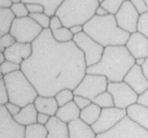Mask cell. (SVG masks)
<instances>
[{
  "label": "cell",
  "instance_id": "cell-1",
  "mask_svg": "<svg viewBox=\"0 0 148 138\" xmlns=\"http://www.w3.org/2000/svg\"><path fill=\"white\" fill-rule=\"evenodd\" d=\"M32 45V55L21 64V70L38 94L55 97L65 88L74 90L87 69L84 52L76 44L57 42L50 28H46Z\"/></svg>",
  "mask_w": 148,
  "mask_h": 138
},
{
  "label": "cell",
  "instance_id": "cell-2",
  "mask_svg": "<svg viewBox=\"0 0 148 138\" xmlns=\"http://www.w3.org/2000/svg\"><path fill=\"white\" fill-rule=\"evenodd\" d=\"M135 64V58L125 46L106 47L100 61L88 66L87 74H99L109 82H123L125 75Z\"/></svg>",
  "mask_w": 148,
  "mask_h": 138
},
{
  "label": "cell",
  "instance_id": "cell-3",
  "mask_svg": "<svg viewBox=\"0 0 148 138\" xmlns=\"http://www.w3.org/2000/svg\"><path fill=\"white\" fill-rule=\"evenodd\" d=\"M84 32L105 48L109 46H125L130 38L129 32L119 27L114 14L105 16L94 15L86 24Z\"/></svg>",
  "mask_w": 148,
  "mask_h": 138
},
{
  "label": "cell",
  "instance_id": "cell-4",
  "mask_svg": "<svg viewBox=\"0 0 148 138\" xmlns=\"http://www.w3.org/2000/svg\"><path fill=\"white\" fill-rule=\"evenodd\" d=\"M100 5L98 0H63L56 15L60 18L63 26L71 28L75 25H84L96 15Z\"/></svg>",
  "mask_w": 148,
  "mask_h": 138
},
{
  "label": "cell",
  "instance_id": "cell-5",
  "mask_svg": "<svg viewBox=\"0 0 148 138\" xmlns=\"http://www.w3.org/2000/svg\"><path fill=\"white\" fill-rule=\"evenodd\" d=\"M3 79L8 89L10 101L18 105L21 108L29 103H34L36 98L39 96L36 88L22 70L5 75Z\"/></svg>",
  "mask_w": 148,
  "mask_h": 138
},
{
  "label": "cell",
  "instance_id": "cell-6",
  "mask_svg": "<svg viewBox=\"0 0 148 138\" xmlns=\"http://www.w3.org/2000/svg\"><path fill=\"white\" fill-rule=\"evenodd\" d=\"M44 31V28L31 16L15 18L10 34L18 42L33 44Z\"/></svg>",
  "mask_w": 148,
  "mask_h": 138
},
{
  "label": "cell",
  "instance_id": "cell-7",
  "mask_svg": "<svg viewBox=\"0 0 148 138\" xmlns=\"http://www.w3.org/2000/svg\"><path fill=\"white\" fill-rule=\"evenodd\" d=\"M96 138H148V130L126 115L113 128L98 134Z\"/></svg>",
  "mask_w": 148,
  "mask_h": 138
},
{
  "label": "cell",
  "instance_id": "cell-8",
  "mask_svg": "<svg viewBox=\"0 0 148 138\" xmlns=\"http://www.w3.org/2000/svg\"><path fill=\"white\" fill-rule=\"evenodd\" d=\"M108 84H109V81L103 75L86 73L84 78L81 81V83L75 87L73 92L74 95L83 96L92 101L97 96L106 92L108 88Z\"/></svg>",
  "mask_w": 148,
  "mask_h": 138
},
{
  "label": "cell",
  "instance_id": "cell-9",
  "mask_svg": "<svg viewBox=\"0 0 148 138\" xmlns=\"http://www.w3.org/2000/svg\"><path fill=\"white\" fill-rule=\"evenodd\" d=\"M73 42L84 52L87 68L96 64L100 61L103 50H105V47L98 44L96 40H94L92 37L88 36L85 32L74 35Z\"/></svg>",
  "mask_w": 148,
  "mask_h": 138
},
{
  "label": "cell",
  "instance_id": "cell-10",
  "mask_svg": "<svg viewBox=\"0 0 148 138\" xmlns=\"http://www.w3.org/2000/svg\"><path fill=\"white\" fill-rule=\"evenodd\" d=\"M107 90L113 97L114 107L127 109L130 106L137 103L138 94L130 85L123 82H109Z\"/></svg>",
  "mask_w": 148,
  "mask_h": 138
},
{
  "label": "cell",
  "instance_id": "cell-11",
  "mask_svg": "<svg viewBox=\"0 0 148 138\" xmlns=\"http://www.w3.org/2000/svg\"><path fill=\"white\" fill-rule=\"evenodd\" d=\"M127 115L126 109H120L116 107H111V108H105L101 110L100 116L96 123L92 125L94 132L97 134H102L113 128L119 122L124 119Z\"/></svg>",
  "mask_w": 148,
  "mask_h": 138
},
{
  "label": "cell",
  "instance_id": "cell-12",
  "mask_svg": "<svg viewBox=\"0 0 148 138\" xmlns=\"http://www.w3.org/2000/svg\"><path fill=\"white\" fill-rule=\"evenodd\" d=\"M0 138H25V126L14 120L5 106H0Z\"/></svg>",
  "mask_w": 148,
  "mask_h": 138
},
{
  "label": "cell",
  "instance_id": "cell-13",
  "mask_svg": "<svg viewBox=\"0 0 148 138\" xmlns=\"http://www.w3.org/2000/svg\"><path fill=\"white\" fill-rule=\"evenodd\" d=\"M114 15L119 27L129 32L130 34L137 32V23L140 14L130 0L125 1Z\"/></svg>",
  "mask_w": 148,
  "mask_h": 138
},
{
  "label": "cell",
  "instance_id": "cell-14",
  "mask_svg": "<svg viewBox=\"0 0 148 138\" xmlns=\"http://www.w3.org/2000/svg\"><path fill=\"white\" fill-rule=\"evenodd\" d=\"M130 53L137 58H148V38L139 32L132 33L125 44Z\"/></svg>",
  "mask_w": 148,
  "mask_h": 138
},
{
  "label": "cell",
  "instance_id": "cell-15",
  "mask_svg": "<svg viewBox=\"0 0 148 138\" xmlns=\"http://www.w3.org/2000/svg\"><path fill=\"white\" fill-rule=\"evenodd\" d=\"M124 82L134 89L138 95H142L148 89V79L144 75L142 66L134 64L125 75Z\"/></svg>",
  "mask_w": 148,
  "mask_h": 138
},
{
  "label": "cell",
  "instance_id": "cell-16",
  "mask_svg": "<svg viewBox=\"0 0 148 138\" xmlns=\"http://www.w3.org/2000/svg\"><path fill=\"white\" fill-rule=\"evenodd\" d=\"M33 45L26 44V42H16L14 45L5 49V55L7 60L15 62L18 64H22L24 61L27 60L32 55Z\"/></svg>",
  "mask_w": 148,
  "mask_h": 138
},
{
  "label": "cell",
  "instance_id": "cell-17",
  "mask_svg": "<svg viewBox=\"0 0 148 138\" xmlns=\"http://www.w3.org/2000/svg\"><path fill=\"white\" fill-rule=\"evenodd\" d=\"M68 127L70 138H96L97 136L92 125L85 123L79 118L68 123Z\"/></svg>",
  "mask_w": 148,
  "mask_h": 138
},
{
  "label": "cell",
  "instance_id": "cell-18",
  "mask_svg": "<svg viewBox=\"0 0 148 138\" xmlns=\"http://www.w3.org/2000/svg\"><path fill=\"white\" fill-rule=\"evenodd\" d=\"M46 127L48 129L47 138H70L68 124L57 116H51L49 122L46 124Z\"/></svg>",
  "mask_w": 148,
  "mask_h": 138
},
{
  "label": "cell",
  "instance_id": "cell-19",
  "mask_svg": "<svg viewBox=\"0 0 148 138\" xmlns=\"http://www.w3.org/2000/svg\"><path fill=\"white\" fill-rule=\"evenodd\" d=\"M34 103L38 113H46L50 116H56L59 109V105L57 102L56 97H46L39 95Z\"/></svg>",
  "mask_w": 148,
  "mask_h": 138
},
{
  "label": "cell",
  "instance_id": "cell-20",
  "mask_svg": "<svg viewBox=\"0 0 148 138\" xmlns=\"http://www.w3.org/2000/svg\"><path fill=\"white\" fill-rule=\"evenodd\" d=\"M37 116H38V111L35 107V103H29L27 106L23 107L18 114L14 115L13 119L21 125L27 126L37 123Z\"/></svg>",
  "mask_w": 148,
  "mask_h": 138
},
{
  "label": "cell",
  "instance_id": "cell-21",
  "mask_svg": "<svg viewBox=\"0 0 148 138\" xmlns=\"http://www.w3.org/2000/svg\"><path fill=\"white\" fill-rule=\"evenodd\" d=\"M126 112L129 118L148 130V108L138 103H134L126 109Z\"/></svg>",
  "mask_w": 148,
  "mask_h": 138
},
{
  "label": "cell",
  "instance_id": "cell-22",
  "mask_svg": "<svg viewBox=\"0 0 148 138\" xmlns=\"http://www.w3.org/2000/svg\"><path fill=\"white\" fill-rule=\"evenodd\" d=\"M79 115H81V109L76 106L75 102L71 101L69 103L64 105V106L59 107L56 116L58 119H60L62 122H64V123L68 124V123L72 122L73 120L79 119Z\"/></svg>",
  "mask_w": 148,
  "mask_h": 138
},
{
  "label": "cell",
  "instance_id": "cell-23",
  "mask_svg": "<svg viewBox=\"0 0 148 138\" xmlns=\"http://www.w3.org/2000/svg\"><path fill=\"white\" fill-rule=\"evenodd\" d=\"M15 15L11 8H0V36L9 34Z\"/></svg>",
  "mask_w": 148,
  "mask_h": 138
},
{
  "label": "cell",
  "instance_id": "cell-24",
  "mask_svg": "<svg viewBox=\"0 0 148 138\" xmlns=\"http://www.w3.org/2000/svg\"><path fill=\"white\" fill-rule=\"evenodd\" d=\"M101 108L99 106H97L96 103H90L88 107H86L85 109L81 110V115H79V119L87 123L89 125H92L94 123H96L97 120L100 116V113H101Z\"/></svg>",
  "mask_w": 148,
  "mask_h": 138
},
{
  "label": "cell",
  "instance_id": "cell-25",
  "mask_svg": "<svg viewBox=\"0 0 148 138\" xmlns=\"http://www.w3.org/2000/svg\"><path fill=\"white\" fill-rule=\"evenodd\" d=\"M24 3H40L45 7V13L49 16L56 15V12L63 0H21Z\"/></svg>",
  "mask_w": 148,
  "mask_h": 138
},
{
  "label": "cell",
  "instance_id": "cell-26",
  "mask_svg": "<svg viewBox=\"0 0 148 138\" xmlns=\"http://www.w3.org/2000/svg\"><path fill=\"white\" fill-rule=\"evenodd\" d=\"M48 129L46 125L35 123L25 126V138H47Z\"/></svg>",
  "mask_w": 148,
  "mask_h": 138
},
{
  "label": "cell",
  "instance_id": "cell-27",
  "mask_svg": "<svg viewBox=\"0 0 148 138\" xmlns=\"http://www.w3.org/2000/svg\"><path fill=\"white\" fill-rule=\"evenodd\" d=\"M52 32V36L57 42H72L74 38V35L72 34V32L70 31V28L62 26L61 28L51 31Z\"/></svg>",
  "mask_w": 148,
  "mask_h": 138
},
{
  "label": "cell",
  "instance_id": "cell-28",
  "mask_svg": "<svg viewBox=\"0 0 148 138\" xmlns=\"http://www.w3.org/2000/svg\"><path fill=\"white\" fill-rule=\"evenodd\" d=\"M94 103H96L97 106H99L101 109H105V108H111V107H114V101H113V97L110 92L106 90L102 94H100L99 96H97L94 100H92Z\"/></svg>",
  "mask_w": 148,
  "mask_h": 138
},
{
  "label": "cell",
  "instance_id": "cell-29",
  "mask_svg": "<svg viewBox=\"0 0 148 138\" xmlns=\"http://www.w3.org/2000/svg\"><path fill=\"white\" fill-rule=\"evenodd\" d=\"M56 99H57V102L59 107H62L69 103V102L73 101L74 99V92L72 89H69V88H65V89H62L60 92L56 95Z\"/></svg>",
  "mask_w": 148,
  "mask_h": 138
},
{
  "label": "cell",
  "instance_id": "cell-30",
  "mask_svg": "<svg viewBox=\"0 0 148 138\" xmlns=\"http://www.w3.org/2000/svg\"><path fill=\"white\" fill-rule=\"evenodd\" d=\"M125 1L126 0H105L100 3V5L105 8L110 14H116Z\"/></svg>",
  "mask_w": 148,
  "mask_h": 138
},
{
  "label": "cell",
  "instance_id": "cell-31",
  "mask_svg": "<svg viewBox=\"0 0 148 138\" xmlns=\"http://www.w3.org/2000/svg\"><path fill=\"white\" fill-rule=\"evenodd\" d=\"M28 16H31L33 20H35L37 23L39 24V25H40L44 29L49 28L51 16L47 15L45 12H42V13H29V15H28Z\"/></svg>",
  "mask_w": 148,
  "mask_h": 138
},
{
  "label": "cell",
  "instance_id": "cell-32",
  "mask_svg": "<svg viewBox=\"0 0 148 138\" xmlns=\"http://www.w3.org/2000/svg\"><path fill=\"white\" fill-rule=\"evenodd\" d=\"M18 70H21V64H18V63L12 62V61L5 60L3 63L0 64V72H1L2 76L8 75L10 73H13Z\"/></svg>",
  "mask_w": 148,
  "mask_h": 138
},
{
  "label": "cell",
  "instance_id": "cell-33",
  "mask_svg": "<svg viewBox=\"0 0 148 138\" xmlns=\"http://www.w3.org/2000/svg\"><path fill=\"white\" fill-rule=\"evenodd\" d=\"M11 10L14 13L15 18H25V16H28L29 15V12H28L27 8H26V5L24 2H18V3H13L12 7H11Z\"/></svg>",
  "mask_w": 148,
  "mask_h": 138
},
{
  "label": "cell",
  "instance_id": "cell-34",
  "mask_svg": "<svg viewBox=\"0 0 148 138\" xmlns=\"http://www.w3.org/2000/svg\"><path fill=\"white\" fill-rule=\"evenodd\" d=\"M137 32L143 34L148 38V11L140 14L137 23Z\"/></svg>",
  "mask_w": 148,
  "mask_h": 138
},
{
  "label": "cell",
  "instance_id": "cell-35",
  "mask_svg": "<svg viewBox=\"0 0 148 138\" xmlns=\"http://www.w3.org/2000/svg\"><path fill=\"white\" fill-rule=\"evenodd\" d=\"M15 42H16L15 38L10 33L5 34L3 36H0V52H5V49H8Z\"/></svg>",
  "mask_w": 148,
  "mask_h": 138
},
{
  "label": "cell",
  "instance_id": "cell-36",
  "mask_svg": "<svg viewBox=\"0 0 148 138\" xmlns=\"http://www.w3.org/2000/svg\"><path fill=\"white\" fill-rule=\"evenodd\" d=\"M10 99L8 89H7V86H5L3 76L1 75V78H0V106H5V103H8Z\"/></svg>",
  "mask_w": 148,
  "mask_h": 138
},
{
  "label": "cell",
  "instance_id": "cell-37",
  "mask_svg": "<svg viewBox=\"0 0 148 138\" xmlns=\"http://www.w3.org/2000/svg\"><path fill=\"white\" fill-rule=\"evenodd\" d=\"M73 101L76 103V106L79 107L81 110L85 109L86 107H88L90 103H92V101L88 98H85L83 96H77V95H74V99Z\"/></svg>",
  "mask_w": 148,
  "mask_h": 138
},
{
  "label": "cell",
  "instance_id": "cell-38",
  "mask_svg": "<svg viewBox=\"0 0 148 138\" xmlns=\"http://www.w3.org/2000/svg\"><path fill=\"white\" fill-rule=\"evenodd\" d=\"M130 1L135 7V9L138 11L139 14H143L148 11V5L145 0H130Z\"/></svg>",
  "mask_w": 148,
  "mask_h": 138
},
{
  "label": "cell",
  "instance_id": "cell-39",
  "mask_svg": "<svg viewBox=\"0 0 148 138\" xmlns=\"http://www.w3.org/2000/svg\"><path fill=\"white\" fill-rule=\"evenodd\" d=\"M29 13H42L45 12V7L40 3H25Z\"/></svg>",
  "mask_w": 148,
  "mask_h": 138
},
{
  "label": "cell",
  "instance_id": "cell-40",
  "mask_svg": "<svg viewBox=\"0 0 148 138\" xmlns=\"http://www.w3.org/2000/svg\"><path fill=\"white\" fill-rule=\"evenodd\" d=\"M5 108H7V110L9 111V113L12 115V116H14L15 114H18V112L21 111V109H22L18 105H15V103H13V102H11V101H9L8 103H5Z\"/></svg>",
  "mask_w": 148,
  "mask_h": 138
},
{
  "label": "cell",
  "instance_id": "cell-41",
  "mask_svg": "<svg viewBox=\"0 0 148 138\" xmlns=\"http://www.w3.org/2000/svg\"><path fill=\"white\" fill-rule=\"evenodd\" d=\"M63 26V24L61 22L60 18H58L57 15H53L51 16L50 20V25H49V28L51 31H55V29H58V28H61Z\"/></svg>",
  "mask_w": 148,
  "mask_h": 138
},
{
  "label": "cell",
  "instance_id": "cell-42",
  "mask_svg": "<svg viewBox=\"0 0 148 138\" xmlns=\"http://www.w3.org/2000/svg\"><path fill=\"white\" fill-rule=\"evenodd\" d=\"M137 103L142 105V106L148 108V89L146 92H144L142 95H138V99H137Z\"/></svg>",
  "mask_w": 148,
  "mask_h": 138
},
{
  "label": "cell",
  "instance_id": "cell-43",
  "mask_svg": "<svg viewBox=\"0 0 148 138\" xmlns=\"http://www.w3.org/2000/svg\"><path fill=\"white\" fill-rule=\"evenodd\" d=\"M50 115L46 114V113H38V116H37V123L42 125H46L49 120H50Z\"/></svg>",
  "mask_w": 148,
  "mask_h": 138
},
{
  "label": "cell",
  "instance_id": "cell-44",
  "mask_svg": "<svg viewBox=\"0 0 148 138\" xmlns=\"http://www.w3.org/2000/svg\"><path fill=\"white\" fill-rule=\"evenodd\" d=\"M70 31L72 32L73 35H77L79 33L84 32V26L83 25H75V26H72V27L70 28Z\"/></svg>",
  "mask_w": 148,
  "mask_h": 138
},
{
  "label": "cell",
  "instance_id": "cell-45",
  "mask_svg": "<svg viewBox=\"0 0 148 138\" xmlns=\"http://www.w3.org/2000/svg\"><path fill=\"white\" fill-rule=\"evenodd\" d=\"M107 14H109V12H108L105 8H102L101 5H99V7L97 8V10H96V15H99V16H105V15H107Z\"/></svg>",
  "mask_w": 148,
  "mask_h": 138
},
{
  "label": "cell",
  "instance_id": "cell-46",
  "mask_svg": "<svg viewBox=\"0 0 148 138\" xmlns=\"http://www.w3.org/2000/svg\"><path fill=\"white\" fill-rule=\"evenodd\" d=\"M13 2L11 0H0V8H11Z\"/></svg>",
  "mask_w": 148,
  "mask_h": 138
},
{
  "label": "cell",
  "instance_id": "cell-47",
  "mask_svg": "<svg viewBox=\"0 0 148 138\" xmlns=\"http://www.w3.org/2000/svg\"><path fill=\"white\" fill-rule=\"evenodd\" d=\"M142 70H143L144 75H145V76H146V78L148 79V58H146L145 63L142 65Z\"/></svg>",
  "mask_w": 148,
  "mask_h": 138
},
{
  "label": "cell",
  "instance_id": "cell-48",
  "mask_svg": "<svg viewBox=\"0 0 148 138\" xmlns=\"http://www.w3.org/2000/svg\"><path fill=\"white\" fill-rule=\"evenodd\" d=\"M145 60H146V58H137V59H135V64L142 66L145 63Z\"/></svg>",
  "mask_w": 148,
  "mask_h": 138
},
{
  "label": "cell",
  "instance_id": "cell-49",
  "mask_svg": "<svg viewBox=\"0 0 148 138\" xmlns=\"http://www.w3.org/2000/svg\"><path fill=\"white\" fill-rule=\"evenodd\" d=\"M5 60H7V58H5V52H0V64L3 63Z\"/></svg>",
  "mask_w": 148,
  "mask_h": 138
},
{
  "label": "cell",
  "instance_id": "cell-50",
  "mask_svg": "<svg viewBox=\"0 0 148 138\" xmlns=\"http://www.w3.org/2000/svg\"><path fill=\"white\" fill-rule=\"evenodd\" d=\"M13 3H18V2H21V0H11Z\"/></svg>",
  "mask_w": 148,
  "mask_h": 138
},
{
  "label": "cell",
  "instance_id": "cell-51",
  "mask_svg": "<svg viewBox=\"0 0 148 138\" xmlns=\"http://www.w3.org/2000/svg\"><path fill=\"white\" fill-rule=\"evenodd\" d=\"M98 1H99V2H100V3H101L102 1H105V0H98Z\"/></svg>",
  "mask_w": 148,
  "mask_h": 138
},
{
  "label": "cell",
  "instance_id": "cell-52",
  "mask_svg": "<svg viewBox=\"0 0 148 138\" xmlns=\"http://www.w3.org/2000/svg\"><path fill=\"white\" fill-rule=\"evenodd\" d=\"M146 1V3H147V5H148V0H145Z\"/></svg>",
  "mask_w": 148,
  "mask_h": 138
}]
</instances>
